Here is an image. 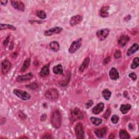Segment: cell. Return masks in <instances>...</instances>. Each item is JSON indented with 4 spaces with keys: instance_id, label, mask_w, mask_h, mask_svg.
<instances>
[{
    "instance_id": "6da1fadb",
    "label": "cell",
    "mask_w": 139,
    "mask_h": 139,
    "mask_svg": "<svg viewBox=\"0 0 139 139\" xmlns=\"http://www.w3.org/2000/svg\"><path fill=\"white\" fill-rule=\"evenodd\" d=\"M51 122L52 126L56 128H59L61 126L62 118L60 112L59 110H54L51 116Z\"/></svg>"
},
{
    "instance_id": "8fae6325",
    "label": "cell",
    "mask_w": 139,
    "mask_h": 139,
    "mask_svg": "<svg viewBox=\"0 0 139 139\" xmlns=\"http://www.w3.org/2000/svg\"><path fill=\"white\" fill-rule=\"evenodd\" d=\"M83 20V17L81 15H77L71 17L70 21V23L72 26H75L79 24Z\"/></svg>"
},
{
    "instance_id": "5b68a950",
    "label": "cell",
    "mask_w": 139,
    "mask_h": 139,
    "mask_svg": "<svg viewBox=\"0 0 139 139\" xmlns=\"http://www.w3.org/2000/svg\"><path fill=\"white\" fill-rule=\"evenodd\" d=\"M75 133L77 138L78 139H83L84 138V128L82 123H78L75 127Z\"/></svg>"
},
{
    "instance_id": "4316f807",
    "label": "cell",
    "mask_w": 139,
    "mask_h": 139,
    "mask_svg": "<svg viewBox=\"0 0 139 139\" xmlns=\"http://www.w3.org/2000/svg\"><path fill=\"white\" fill-rule=\"evenodd\" d=\"M102 96L104 97V98L107 100L110 99L111 95H112V92L108 89H104L102 91Z\"/></svg>"
},
{
    "instance_id": "d6a6232c",
    "label": "cell",
    "mask_w": 139,
    "mask_h": 139,
    "mask_svg": "<svg viewBox=\"0 0 139 139\" xmlns=\"http://www.w3.org/2000/svg\"><path fill=\"white\" fill-rule=\"evenodd\" d=\"M121 57V52L119 50H116L114 54V57L115 59H118Z\"/></svg>"
},
{
    "instance_id": "836d02e7",
    "label": "cell",
    "mask_w": 139,
    "mask_h": 139,
    "mask_svg": "<svg viewBox=\"0 0 139 139\" xmlns=\"http://www.w3.org/2000/svg\"><path fill=\"white\" fill-rule=\"evenodd\" d=\"M129 77H130L133 81L136 80V78H137V76L136 75V74L135 73H134V72L131 73L130 74H129Z\"/></svg>"
},
{
    "instance_id": "e575fe53",
    "label": "cell",
    "mask_w": 139,
    "mask_h": 139,
    "mask_svg": "<svg viewBox=\"0 0 139 139\" xmlns=\"http://www.w3.org/2000/svg\"><path fill=\"white\" fill-rule=\"evenodd\" d=\"M110 113H111V112H110V109L109 108H108L107 111L106 112V113H104V117L106 118H108L109 117V116H110Z\"/></svg>"
},
{
    "instance_id": "7402d4cb",
    "label": "cell",
    "mask_w": 139,
    "mask_h": 139,
    "mask_svg": "<svg viewBox=\"0 0 139 139\" xmlns=\"http://www.w3.org/2000/svg\"><path fill=\"white\" fill-rule=\"evenodd\" d=\"M131 108L132 106L129 104H122L120 107V110H121V112L123 114H126L131 109Z\"/></svg>"
},
{
    "instance_id": "7a4b0ae2",
    "label": "cell",
    "mask_w": 139,
    "mask_h": 139,
    "mask_svg": "<svg viewBox=\"0 0 139 139\" xmlns=\"http://www.w3.org/2000/svg\"><path fill=\"white\" fill-rule=\"evenodd\" d=\"M59 92L57 89L54 88L49 89L45 94V97L50 100H57L59 97Z\"/></svg>"
},
{
    "instance_id": "f546056e",
    "label": "cell",
    "mask_w": 139,
    "mask_h": 139,
    "mask_svg": "<svg viewBox=\"0 0 139 139\" xmlns=\"http://www.w3.org/2000/svg\"><path fill=\"white\" fill-rule=\"evenodd\" d=\"M36 15L40 18H42V19H45V18H46V16H47L45 12L43 11H39L37 12Z\"/></svg>"
},
{
    "instance_id": "ab89813d",
    "label": "cell",
    "mask_w": 139,
    "mask_h": 139,
    "mask_svg": "<svg viewBox=\"0 0 139 139\" xmlns=\"http://www.w3.org/2000/svg\"><path fill=\"white\" fill-rule=\"evenodd\" d=\"M8 38H9V36L8 38L6 39V40L4 41V45H6L8 44Z\"/></svg>"
},
{
    "instance_id": "9c48e42d",
    "label": "cell",
    "mask_w": 139,
    "mask_h": 139,
    "mask_svg": "<svg viewBox=\"0 0 139 139\" xmlns=\"http://www.w3.org/2000/svg\"><path fill=\"white\" fill-rule=\"evenodd\" d=\"M71 115H72V118L74 121L83 118V113L81 112V110L78 108H76L73 110L72 113H71Z\"/></svg>"
},
{
    "instance_id": "74e56055",
    "label": "cell",
    "mask_w": 139,
    "mask_h": 139,
    "mask_svg": "<svg viewBox=\"0 0 139 139\" xmlns=\"http://www.w3.org/2000/svg\"><path fill=\"white\" fill-rule=\"evenodd\" d=\"M8 3V1H1V4L3 6H6Z\"/></svg>"
},
{
    "instance_id": "603a6c76",
    "label": "cell",
    "mask_w": 139,
    "mask_h": 139,
    "mask_svg": "<svg viewBox=\"0 0 139 139\" xmlns=\"http://www.w3.org/2000/svg\"><path fill=\"white\" fill-rule=\"evenodd\" d=\"M109 9V7L108 6H104L102 8L100 11V16L102 17H107L109 16V13H108Z\"/></svg>"
},
{
    "instance_id": "5bb4252c",
    "label": "cell",
    "mask_w": 139,
    "mask_h": 139,
    "mask_svg": "<svg viewBox=\"0 0 139 139\" xmlns=\"http://www.w3.org/2000/svg\"><path fill=\"white\" fill-rule=\"evenodd\" d=\"M109 77L112 80L118 79L119 78V75L117 70L114 68H112L109 72Z\"/></svg>"
},
{
    "instance_id": "d4e9b609",
    "label": "cell",
    "mask_w": 139,
    "mask_h": 139,
    "mask_svg": "<svg viewBox=\"0 0 139 139\" xmlns=\"http://www.w3.org/2000/svg\"><path fill=\"white\" fill-rule=\"evenodd\" d=\"M7 29H9V30H12L13 31L16 30V28L11 25H8V24H2L1 23L0 25V30L1 31L2 30H5Z\"/></svg>"
},
{
    "instance_id": "d590c367",
    "label": "cell",
    "mask_w": 139,
    "mask_h": 139,
    "mask_svg": "<svg viewBox=\"0 0 139 139\" xmlns=\"http://www.w3.org/2000/svg\"><path fill=\"white\" fill-rule=\"evenodd\" d=\"M92 104H93V102H92L91 100L88 101V102L86 103V105H85V107L88 109V108H89L90 107H91L92 106Z\"/></svg>"
},
{
    "instance_id": "1f68e13d",
    "label": "cell",
    "mask_w": 139,
    "mask_h": 139,
    "mask_svg": "<svg viewBox=\"0 0 139 139\" xmlns=\"http://www.w3.org/2000/svg\"><path fill=\"white\" fill-rule=\"evenodd\" d=\"M111 121H112L113 123L116 124L119 121V117L116 115H114L111 118Z\"/></svg>"
},
{
    "instance_id": "7c38bea8",
    "label": "cell",
    "mask_w": 139,
    "mask_h": 139,
    "mask_svg": "<svg viewBox=\"0 0 139 139\" xmlns=\"http://www.w3.org/2000/svg\"><path fill=\"white\" fill-rule=\"evenodd\" d=\"M33 75L32 73H28L25 75L19 76L16 77V81L18 82H27L29 81L33 78Z\"/></svg>"
},
{
    "instance_id": "f35d334b",
    "label": "cell",
    "mask_w": 139,
    "mask_h": 139,
    "mask_svg": "<svg viewBox=\"0 0 139 139\" xmlns=\"http://www.w3.org/2000/svg\"><path fill=\"white\" fill-rule=\"evenodd\" d=\"M46 136H44L42 137V138H52V137L51 136H50V135H46Z\"/></svg>"
},
{
    "instance_id": "cb8c5ba5",
    "label": "cell",
    "mask_w": 139,
    "mask_h": 139,
    "mask_svg": "<svg viewBox=\"0 0 139 139\" xmlns=\"http://www.w3.org/2000/svg\"><path fill=\"white\" fill-rule=\"evenodd\" d=\"M119 136V138L121 139H128L131 138V136L128 133V132L124 130V129H122V130L120 131Z\"/></svg>"
},
{
    "instance_id": "ffe728a7",
    "label": "cell",
    "mask_w": 139,
    "mask_h": 139,
    "mask_svg": "<svg viewBox=\"0 0 139 139\" xmlns=\"http://www.w3.org/2000/svg\"><path fill=\"white\" fill-rule=\"evenodd\" d=\"M90 59L89 57H87L86 58L84 61H83V62L82 63V64H81V65L79 68V71L80 72H83L84 71V70L87 68H88L89 64V63H90Z\"/></svg>"
},
{
    "instance_id": "ba28073f",
    "label": "cell",
    "mask_w": 139,
    "mask_h": 139,
    "mask_svg": "<svg viewBox=\"0 0 139 139\" xmlns=\"http://www.w3.org/2000/svg\"><path fill=\"white\" fill-rule=\"evenodd\" d=\"M63 31V28L60 27H55L53 28H52L51 29H49L48 30H46L44 32V35L45 36H51L53 34H58L60 33Z\"/></svg>"
},
{
    "instance_id": "277c9868",
    "label": "cell",
    "mask_w": 139,
    "mask_h": 139,
    "mask_svg": "<svg viewBox=\"0 0 139 139\" xmlns=\"http://www.w3.org/2000/svg\"><path fill=\"white\" fill-rule=\"evenodd\" d=\"M82 43V40L81 38L78 39L77 40L73 41L69 49V52L71 54L75 53L80 47Z\"/></svg>"
},
{
    "instance_id": "f1b7e54d",
    "label": "cell",
    "mask_w": 139,
    "mask_h": 139,
    "mask_svg": "<svg viewBox=\"0 0 139 139\" xmlns=\"http://www.w3.org/2000/svg\"><path fill=\"white\" fill-rule=\"evenodd\" d=\"M138 61H139V59L138 57H136L134 58L133 63L131 65L132 69H135L138 66Z\"/></svg>"
},
{
    "instance_id": "d6986e66",
    "label": "cell",
    "mask_w": 139,
    "mask_h": 139,
    "mask_svg": "<svg viewBox=\"0 0 139 139\" xmlns=\"http://www.w3.org/2000/svg\"><path fill=\"white\" fill-rule=\"evenodd\" d=\"M50 49L54 52H57L60 49L59 44L57 41H52L50 44Z\"/></svg>"
},
{
    "instance_id": "4fadbf2b",
    "label": "cell",
    "mask_w": 139,
    "mask_h": 139,
    "mask_svg": "<svg viewBox=\"0 0 139 139\" xmlns=\"http://www.w3.org/2000/svg\"><path fill=\"white\" fill-rule=\"evenodd\" d=\"M130 40V38L126 35H122L119 37V38L118 41V45L120 47H124L125 45Z\"/></svg>"
},
{
    "instance_id": "52a82bcc",
    "label": "cell",
    "mask_w": 139,
    "mask_h": 139,
    "mask_svg": "<svg viewBox=\"0 0 139 139\" xmlns=\"http://www.w3.org/2000/svg\"><path fill=\"white\" fill-rule=\"evenodd\" d=\"M12 66V64L11 61L8 59H5L2 62L1 64V70L3 75H6L9 71L10 70Z\"/></svg>"
},
{
    "instance_id": "3957f363",
    "label": "cell",
    "mask_w": 139,
    "mask_h": 139,
    "mask_svg": "<svg viewBox=\"0 0 139 139\" xmlns=\"http://www.w3.org/2000/svg\"><path fill=\"white\" fill-rule=\"evenodd\" d=\"M13 93L17 97H19L23 100H27L31 98V95L28 92L18 89H15L13 91Z\"/></svg>"
},
{
    "instance_id": "9a60e30c",
    "label": "cell",
    "mask_w": 139,
    "mask_h": 139,
    "mask_svg": "<svg viewBox=\"0 0 139 139\" xmlns=\"http://www.w3.org/2000/svg\"><path fill=\"white\" fill-rule=\"evenodd\" d=\"M104 108V104L103 103H99L97 104L93 109H92V113L94 114L97 115L101 113L103 110Z\"/></svg>"
},
{
    "instance_id": "484cf974",
    "label": "cell",
    "mask_w": 139,
    "mask_h": 139,
    "mask_svg": "<svg viewBox=\"0 0 139 139\" xmlns=\"http://www.w3.org/2000/svg\"><path fill=\"white\" fill-rule=\"evenodd\" d=\"M30 64H31V59L30 58H27L24 61V63L23 64V66L21 68V71L23 72H25L28 68L30 66Z\"/></svg>"
},
{
    "instance_id": "44dd1931",
    "label": "cell",
    "mask_w": 139,
    "mask_h": 139,
    "mask_svg": "<svg viewBox=\"0 0 139 139\" xmlns=\"http://www.w3.org/2000/svg\"><path fill=\"white\" fill-rule=\"evenodd\" d=\"M53 71L54 74L56 75H63L64 71L61 65L59 64L57 66H55L53 69Z\"/></svg>"
},
{
    "instance_id": "83f0119b",
    "label": "cell",
    "mask_w": 139,
    "mask_h": 139,
    "mask_svg": "<svg viewBox=\"0 0 139 139\" xmlns=\"http://www.w3.org/2000/svg\"><path fill=\"white\" fill-rule=\"evenodd\" d=\"M90 121L95 126H99L102 123V119L98 118H96L94 117H91Z\"/></svg>"
},
{
    "instance_id": "8d00e7d4",
    "label": "cell",
    "mask_w": 139,
    "mask_h": 139,
    "mask_svg": "<svg viewBox=\"0 0 139 139\" xmlns=\"http://www.w3.org/2000/svg\"><path fill=\"white\" fill-rule=\"evenodd\" d=\"M110 57H108L107 58H106L104 59V63L105 64H107V63H108L110 61Z\"/></svg>"
},
{
    "instance_id": "ac0fdd59",
    "label": "cell",
    "mask_w": 139,
    "mask_h": 139,
    "mask_svg": "<svg viewBox=\"0 0 139 139\" xmlns=\"http://www.w3.org/2000/svg\"><path fill=\"white\" fill-rule=\"evenodd\" d=\"M138 50V45L137 44H134L128 50L127 55L128 56H131L132 54L137 52Z\"/></svg>"
},
{
    "instance_id": "e0dca14e",
    "label": "cell",
    "mask_w": 139,
    "mask_h": 139,
    "mask_svg": "<svg viewBox=\"0 0 139 139\" xmlns=\"http://www.w3.org/2000/svg\"><path fill=\"white\" fill-rule=\"evenodd\" d=\"M95 133L98 138H103L107 134V129L106 128H102L97 129L95 131Z\"/></svg>"
},
{
    "instance_id": "4dcf8cb0",
    "label": "cell",
    "mask_w": 139,
    "mask_h": 139,
    "mask_svg": "<svg viewBox=\"0 0 139 139\" xmlns=\"http://www.w3.org/2000/svg\"><path fill=\"white\" fill-rule=\"evenodd\" d=\"M26 87H27V88H30V89L34 90V89H36L37 88H38V85H37V84L35 82H33L30 84H28L26 85Z\"/></svg>"
},
{
    "instance_id": "30bf717a",
    "label": "cell",
    "mask_w": 139,
    "mask_h": 139,
    "mask_svg": "<svg viewBox=\"0 0 139 139\" xmlns=\"http://www.w3.org/2000/svg\"><path fill=\"white\" fill-rule=\"evenodd\" d=\"M12 6L17 11L23 12L25 11V4L20 1H11Z\"/></svg>"
},
{
    "instance_id": "8992f818",
    "label": "cell",
    "mask_w": 139,
    "mask_h": 139,
    "mask_svg": "<svg viewBox=\"0 0 139 139\" xmlns=\"http://www.w3.org/2000/svg\"><path fill=\"white\" fill-rule=\"evenodd\" d=\"M110 31L108 28L102 29L100 30H98L96 32V35L97 38L101 41L104 40L109 35Z\"/></svg>"
},
{
    "instance_id": "2e32d148",
    "label": "cell",
    "mask_w": 139,
    "mask_h": 139,
    "mask_svg": "<svg viewBox=\"0 0 139 139\" xmlns=\"http://www.w3.org/2000/svg\"><path fill=\"white\" fill-rule=\"evenodd\" d=\"M50 74V65H46L44 66L40 72V75L42 77H45L49 75Z\"/></svg>"
}]
</instances>
